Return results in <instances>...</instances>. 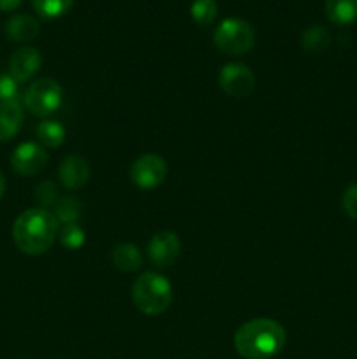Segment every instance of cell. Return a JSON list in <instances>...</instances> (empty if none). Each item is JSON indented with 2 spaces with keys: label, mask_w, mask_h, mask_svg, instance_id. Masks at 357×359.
Segmentation results:
<instances>
[{
  "label": "cell",
  "mask_w": 357,
  "mask_h": 359,
  "mask_svg": "<svg viewBox=\"0 0 357 359\" xmlns=\"http://www.w3.org/2000/svg\"><path fill=\"white\" fill-rule=\"evenodd\" d=\"M286 330L268 318L251 319L234 333V349L245 359H268L276 356L286 346Z\"/></svg>",
  "instance_id": "obj_1"
},
{
  "label": "cell",
  "mask_w": 357,
  "mask_h": 359,
  "mask_svg": "<svg viewBox=\"0 0 357 359\" xmlns=\"http://www.w3.org/2000/svg\"><path fill=\"white\" fill-rule=\"evenodd\" d=\"M59 223L48 209H28L14 221L13 238L16 248L28 256H41L52 248Z\"/></svg>",
  "instance_id": "obj_2"
},
{
  "label": "cell",
  "mask_w": 357,
  "mask_h": 359,
  "mask_svg": "<svg viewBox=\"0 0 357 359\" xmlns=\"http://www.w3.org/2000/svg\"><path fill=\"white\" fill-rule=\"evenodd\" d=\"M174 290L163 276L146 272L136 277L132 286V302L136 311L146 316H160L170 307Z\"/></svg>",
  "instance_id": "obj_3"
},
{
  "label": "cell",
  "mask_w": 357,
  "mask_h": 359,
  "mask_svg": "<svg viewBox=\"0 0 357 359\" xmlns=\"http://www.w3.org/2000/svg\"><path fill=\"white\" fill-rule=\"evenodd\" d=\"M255 42V32L248 21L240 18H226L214 32V44L220 53L240 56L251 51Z\"/></svg>",
  "instance_id": "obj_4"
},
{
  "label": "cell",
  "mask_w": 357,
  "mask_h": 359,
  "mask_svg": "<svg viewBox=\"0 0 357 359\" xmlns=\"http://www.w3.org/2000/svg\"><path fill=\"white\" fill-rule=\"evenodd\" d=\"M63 100V91L56 81L38 79L27 88L23 95V104L28 111L38 118H48L58 111Z\"/></svg>",
  "instance_id": "obj_5"
},
{
  "label": "cell",
  "mask_w": 357,
  "mask_h": 359,
  "mask_svg": "<svg viewBox=\"0 0 357 359\" xmlns=\"http://www.w3.org/2000/svg\"><path fill=\"white\" fill-rule=\"evenodd\" d=\"M167 161L153 153L136 158L130 170L132 182L140 189H154L167 179Z\"/></svg>",
  "instance_id": "obj_6"
},
{
  "label": "cell",
  "mask_w": 357,
  "mask_h": 359,
  "mask_svg": "<svg viewBox=\"0 0 357 359\" xmlns=\"http://www.w3.org/2000/svg\"><path fill=\"white\" fill-rule=\"evenodd\" d=\"M219 86L227 97L245 98L254 91L255 76L244 63H227L219 72Z\"/></svg>",
  "instance_id": "obj_7"
},
{
  "label": "cell",
  "mask_w": 357,
  "mask_h": 359,
  "mask_svg": "<svg viewBox=\"0 0 357 359\" xmlns=\"http://www.w3.org/2000/svg\"><path fill=\"white\" fill-rule=\"evenodd\" d=\"M48 160L49 158L44 147L35 142H23L14 149L13 156H10V167L16 174L34 177L44 170Z\"/></svg>",
  "instance_id": "obj_8"
},
{
  "label": "cell",
  "mask_w": 357,
  "mask_h": 359,
  "mask_svg": "<svg viewBox=\"0 0 357 359\" xmlns=\"http://www.w3.org/2000/svg\"><path fill=\"white\" fill-rule=\"evenodd\" d=\"M181 238L174 231H158L147 244V256L158 269H168L181 256Z\"/></svg>",
  "instance_id": "obj_9"
},
{
  "label": "cell",
  "mask_w": 357,
  "mask_h": 359,
  "mask_svg": "<svg viewBox=\"0 0 357 359\" xmlns=\"http://www.w3.org/2000/svg\"><path fill=\"white\" fill-rule=\"evenodd\" d=\"M90 163H88L86 158L79 156V154H70L59 163L58 179L66 189H80L90 181Z\"/></svg>",
  "instance_id": "obj_10"
},
{
  "label": "cell",
  "mask_w": 357,
  "mask_h": 359,
  "mask_svg": "<svg viewBox=\"0 0 357 359\" xmlns=\"http://www.w3.org/2000/svg\"><path fill=\"white\" fill-rule=\"evenodd\" d=\"M42 65L41 53L35 48H20L18 51L13 53L9 60V70L10 76L18 81V83H27L28 79L37 74V70Z\"/></svg>",
  "instance_id": "obj_11"
},
{
  "label": "cell",
  "mask_w": 357,
  "mask_h": 359,
  "mask_svg": "<svg viewBox=\"0 0 357 359\" xmlns=\"http://www.w3.org/2000/svg\"><path fill=\"white\" fill-rule=\"evenodd\" d=\"M23 105L20 100L0 102V142L10 140L23 125Z\"/></svg>",
  "instance_id": "obj_12"
},
{
  "label": "cell",
  "mask_w": 357,
  "mask_h": 359,
  "mask_svg": "<svg viewBox=\"0 0 357 359\" xmlns=\"http://www.w3.org/2000/svg\"><path fill=\"white\" fill-rule=\"evenodd\" d=\"M38 32H41V25L28 14H16V16L9 18L6 23L7 37L14 42L34 41Z\"/></svg>",
  "instance_id": "obj_13"
},
{
  "label": "cell",
  "mask_w": 357,
  "mask_h": 359,
  "mask_svg": "<svg viewBox=\"0 0 357 359\" xmlns=\"http://www.w3.org/2000/svg\"><path fill=\"white\" fill-rule=\"evenodd\" d=\"M112 263L121 272H136L142 266V252L133 244H118L112 251Z\"/></svg>",
  "instance_id": "obj_14"
},
{
  "label": "cell",
  "mask_w": 357,
  "mask_h": 359,
  "mask_svg": "<svg viewBox=\"0 0 357 359\" xmlns=\"http://www.w3.org/2000/svg\"><path fill=\"white\" fill-rule=\"evenodd\" d=\"M326 14L335 25L345 27L357 21V0H326Z\"/></svg>",
  "instance_id": "obj_15"
},
{
  "label": "cell",
  "mask_w": 357,
  "mask_h": 359,
  "mask_svg": "<svg viewBox=\"0 0 357 359\" xmlns=\"http://www.w3.org/2000/svg\"><path fill=\"white\" fill-rule=\"evenodd\" d=\"M329 44H331V34L324 27H310L301 34V48L308 53L317 55L326 51Z\"/></svg>",
  "instance_id": "obj_16"
},
{
  "label": "cell",
  "mask_w": 357,
  "mask_h": 359,
  "mask_svg": "<svg viewBox=\"0 0 357 359\" xmlns=\"http://www.w3.org/2000/svg\"><path fill=\"white\" fill-rule=\"evenodd\" d=\"M35 132H37L38 140H41L46 147L56 149V147H59L65 142L66 130L59 121H42Z\"/></svg>",
  "instance_id": "obj_17"
},
{
  "label": "cell",
  "mask_w": 357,
  "mask_h": 359,
  "mask_svg": "<svg viewBox=\"0 0 357 359\" xmlns=\"http://www.w3.org/2000/svg\"><path fill=\"white\" fill-rule=\"evenodd\" d=\"M191 18L198 27H210L217 18V2L216 0H195L191 4Z\"/></svg>",
  "instance_id": "obj_18"
},
{
  "label": "cell",
  "mask_w": 357,
  "mask_h": 359,
  "mask_svg": "<svg viewBox=\"0 0 357 359\" xmlns=\"http://www.w3.org/2000/svg\"><path fill=\"white\" fill-rule=\"evenodd\" d=\"M74 0H34V9L44 20H55L69 13Z\"/></svg>",
  "instance_id": "obj_19"
},
{
  "label": "cell",
  "mask_w": 357,
  "mask_h": 359,
  "mask_svg": "<svg viewBox=\"0 0 357 359\" xmlns=\"http://www.w3.org/2000/svg\"><path fill=\"white\" fill-rule=\"evenodd\" d=\"M79 216H80V203L79 200L74 198V196L59 198L58 203L55 205V217L58 219V223L62 224L77 223Z\"/></svg>",
  "instance_id": "obj_20"
},
{
  "label": "cell",
  "mask_w": 357,
  "mask_h": 359,
  "mask_svg": "<svg viewBox=\"0 0 357 359\" xmlns=\"http://www.w3.org/2000/svg\"><path fill=\"white\" fill-rule=\"evenodd\" d=\"M84 241H86V235L77 223L63 224L62 230H59V242H62L63 248L70 249V251H77V249L83 248Z\"/></svg>",
  "instance_id": "obj_21"
},
{
  "label": "cell",
  "mask_w": 357,
  "mask_h": 359,
  "mask_svg": "<svg viewBox=\"0 0 357 359\" xmlns=\"http://www.w3.org/2000/svg\"><path fill=\"white\" fill-rule=\"evenodd\" d=\"M35 198L41 202L42 209H49V207H55L59 200L58 186L51 181H44L35 188Z\"/></svg>",
  "instance_id": "obj_22"
},
{
  "label": "cell",
  "mask_w": 357,
  "mask_h": 359,
  "mask_svg": "<svg viewBox=\"0 0 357 359\" xmlns=\"http://www.w3.org/2000/svg\"><path fill=\"white\" fill-rule=\"evenodd\" d=\"M20 83L10 74L0 76V102L20 100Z\"/></svg>",
  "instance_id": "obj_23"
},
{
  "label": "cell",
  "mask_w": 357,
  "mask_h": 359,
  "mask_svg": "<svg viewBox=\"0 0 357 359\" xmlns=\"http://www.w3.org/2000/svg\"><path fill=\"white\" fill-rule=\"evenodd\" d=\"M342 207L343 212L350 217V219L357 221V184H352L350 188L345 189L342 196Z\"/></svg>",
  "instance_id": "obj_24"
},
{
  "label": "cell",
  "mask_w": 357,
  "mask_h": 359,
  "mask_svg": "<svg viewBox=\"0 0 357 359\" xmlns=\"http://www.w3.org/2000/svg\"><path fill=\"white\" fill-rule=\"evenodd\" d=\"M23 0H0V11H14L21 6Z\"/></svg>",
  "instance_id": "obj_25"
},
{
  "label": "cell",
  "mask_w": 357,
  "mask_h": 359,
  "mask_svg": "<svg viewBox=\"0 0 357 359\" xmlns=\"http://www.w3.org/2000/svg\"><path fill=\"white\" fill-rule=\"evenodd\" d=\"M4 193H6V179H4V175L0 174V198L4 196Z\"/></svg>",
  "instance_id": "obj_26"
}]
</instances>
